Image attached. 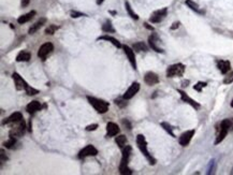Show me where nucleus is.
<instances>
[{
    "label": "nucleus",
    "mask_w": 233,
    "mask_h": 175,
    "mask_svg": "<svg viewBox=\"0 0 233 175\" xmlns=\"http://www.w3.org/2000/svg\"><path fill=\"white\" fill-rule=\"evenodd\" d=\"M148 42H149V46L154 51H156L157 53H163V50H162V48H160L159 46H158L159 38H158V36H157L156 33H153V35L149 36Z\"/></svg>",
    "instance_id": "13"
},
{
    "label": "nucleus",
    "mask_w": 233,
    "mask_h": 175,
    "mask_svg": "<svg viewBox=\"0 0 233 175\" xmlns=\"http://www.w3.org/2000/svg\"><path fill=\"white\" fill-rule=\"evenodd\" d=\"M87 100L89 101V103L94 106V109L96 110L98 113L100 114H104L106 113L109 110V103L103 100H100V99H97L95 97H90L88 96L87 97Z\"/></svg>",
    "instance_id": "4"
},
{
    "label": "nucleus",
    "mask_w": 233,
    "mask_h": 175,
    "mask_svg": "<svg viewBox=\"0 0 233 175\" xmlns=\"http://www.w3.org/2000/svg\"><path fill=\"white\" fill-rule=\"evenodd\" d=\"M45 22H46V19H45V18L39 19V21H38V22H36V23L33 24V25H31V27L29 28V30H28V33H29V35H33L35 32H37L39 29H40L43 25H44Z\"/></svg>",
    "instance_id": "21"
},
{
    "label": "nucleus",
    "mask_w": 233,
    "mask_h": 175,
    "mask_svg": "<svg viewBox=\"0 0 233 175\" xmlns=\"http://www.w3.org/2000/svg\"><path fill=\"white\" fill-rule=\"evenodd\" d=\"M26 130V124L25 121H24L23 119H22L21 121H19L18 126L16 128H13L11 131H10V137L12 138H15V139H18L21 138L22 135L24 134V132H25Z\"/></svg>",
    "instance_id": "8"
},
{
    "label": "nucleus",
    "mask_w": 233,
    "mask_h": 175,
    "mask_svg": "<svg viewBox=\"0 0 233 175\" xmlns=\"http://www.w3.org/2000/svg\"><path fill=\"white\" fill-rule=\"evenodd\" d=\"M167 12H168V10L166 8L154 12V13L152 14V16H150V22H152V23H160L162 19L166 17Z\"/></svg>",
    "instance_id": "11"
},
{
    "label": "nucleus",
    "mask_w": 233,
    "mask_h": 175,
    "mask_svg": "<svg viewBox=\"0 0 233 175\" xmlns=\"http://www.w3.org/2000/svg\"><path fill=\"white\" fill-rule=\"evenodd\" d=\"M185 72V66L183 64H175L172 65L167 69V76L168 77H176L183 76Z\"/></svg>",
    "instance_id": "5"
},
{
    "label": "nucleus",
    "mask_w": 233,
    "mask_h": 175,
    "mask_svg": "<svg viewBox=\"0 0 233 175\" xmlns=\"http://www.w3.org/2000/svg\"><path fill=\"white\" fill-rule=\"evenodd\" d=\"M177 91H178L179 94H181L182 100H183L184 102H186V103L190 104V105L192 106V108H195L196 110H198V109L200 108V104H199V103H198V102H197V101H195V100H193V99H191L190 97H189L188 95H187L185 91H183V90H179V89H178V90H177Z\"/></svg>",
    "instance_id": "16"
},
{
    "label": "nucleus",
    "mask_w": 233,
    "mask_h": 175,
    "mask_svg": "<svg viewBox=\"0 0 233 175\" xmlns=\"http://www.w3.org/2000/svg\"><path fill=\"white\" fill-rule=\"evenodd\" d=\"M103 1H104V0H97V4H101Z\"/></svg>",
    "instance_id": "42"
},
{
    "label": "nucleus",
    "mask_w": 233,
    "mask_h": 175,
    "mask_svg": "<svg viewBox=\"0 0 233 175\" xmlns=\"http://www.w3.org/2000/svg\"><path fill=\"white\" fill-rule=\"evenodd\" d=\"M26 110L29 114H35L36 112L40 111L41 110V103L39 101H31L30 103L27 105V108H26Z\"/></svg>",
    "instance_id": "20"
},
{
    "label": "nucleus",
    "mask_w": 233,
    "mask_h": 175,
    "mask_svg": "<svg viewBox=\"0 0 233 175\" xmlns=\"http://www.w3.org/2000/svg\"><path fill=\"white\" fill-rule=\"evenodd\" d=\"M13 80H14V84H15V88L17 90H26V89L29 87V85L26 83V81L18 73H13Z\"/></svg>",
    "instance_id": "9"
},
{
    "label": "nucleus",
    "mask_w": 233,
    "mask_h": 175,
    "mask_svg": "<svg viewBox=\"0 0 233 175\" xmlns=\"http://www.w3.org/2000/svg\"><path fill=\"white\" fill-rule=\"evenodd\" d=\"M35 15H36V11H31V12H29V13H27V14H24V15L19 16L18 19H17L18 24H25V23H27V22L30 21V19L32 18Z\"/></svg>",
    "instance_id": "23"
},
{
    "label": "nucleus",
    "mask_w": 233,
    "mask_h": 175,
    "mask_svg": "<svg viewBox=\"0 0 233 175\" xmlns=\"http://www.w3.org/2000/svg\"><path fill=\"white\" fill-rule=\"evenodd\" d=\"M139 90H140V84L135 82V83H133L132 85H131L129 88H128V90L124 94L123 98H125L126 100H129V99L132 98V97L134 96V95L137 94Z\"/></svg>",
    "instance_id": "14"
},
{
    "label": "nucleus",
    "mask_w": 233,
    "mask_h": 175,
    "mask_svg": "<svg viewBox=\"0 0 233 175\" xmlns=\"http://www.w3.org/2000/svg\"><path fill=\"white\" fill-rule=\"evenodd\" d=\"M115 142H116V144L118 145V147H120V148H124L126 146V143H127V138L125 137V135H118L117 138L115 139Z\"/></svg>",
    "instance_id": "25"
},
{
    "label": "nucleus",
    "mask_w": 233,
    "mask_h": 175,
    "mask_svg": "<svg viewBox=\"0 0 233 175\" xmlns=\"http://www.w3.org/2000/svg\"><path fill=\"white\" fill-rule=\"evenodd\" d=\"M233 82V72L232 73H230L228 76H226V79L224 80V83L225 84H230Z\"/></svg>",
    "instance_id": "36"
},
{
    "label": "nucleus",
    "mask_w": 233,
    "mask_h": 175,
    "mask_svg": "<svg viewBox=\"0 0 233 175\" xmlns=\"http://www.w3.org/2000/svg\"><path fill=\"white\" fill-rule=\"evenodd\" d=\"M98 154V149L94 146V145H87L86 147H84L81 152L79 153V158L80 159H84L86 157L90 156H96Z\"/></svg>",
    "instance_id": "7"
},
{
    "label": "nucleus",
    "mask_w": 233,
    "mask_h": 175,
    "mask_svg": "<svg viewBox=\"0 0 233 175\" xmlns=\"http://www.w3.org/2000/svg\"><path fill=\"white\" fill-rule=\"evenodd\" d=\"M217 67L219 69V71L221 72L222 74H226L230 71L231 69V65H230L229 60H218L217 61Z\"/></svg>",
    "instance_id": "19"
},
{
    "label": "nucleus",
    "mask_w": 233,
    "mask_h": 175,
    "mask_svg": "<svg viewBox=\"0 0 233 175\" xmlns=\"http://www.w3.org/2000/svg\"><path fill=\"white\" fill-rule=\"evenodd\" d=\"M31 58V54L27 51H22L19 54L16 56V61L22 62V61H29Z\"/></svg>",
    "instance_id": "22"
},
{
    "label": "nucleus",
    "mask_w": 233,
    "mask_h": 175,
    "mask_svg": "<svg viewBox=\"0 0 233 175\" xmlns=\"http://www.w3.org/2000/svg\"><path fill=\"white\" fill-rule=\"evenodd\" d=\"M98 128V125L97 124H94V125H89V126H87L86 127V130L87 131H95Z\"/></svg>",
    "instance_id": "38"
},
{
    "label": "nucleus",
    "mask_w": 233,
    "mask_h": 175,
    "mask_svg": "<svg viewBox=\"0 0 233 175\" xmlns=\"http://www.w3.org/2000/svg\"><path fill=\"white\" fill-rule=\"evenodd\" d=\"M98 40H105V41H109V42H111L114 46H116V47H121V44L120 42L118 40H116L115 38L111 37V36H102V37H100L98 39Z\"/></svg>",
    "instance_id": "24"
},
{
    "label": "nucleus",
    "mask_w": 233,
    "mask_h": 175,
    "mask_svg": "<svg viewBox=\"0 0 233 175\" xmlns=\"http://www.w3.org/2000/svg\"><path fill=\"white\" fill-rule=\"evenodd\" d=\"M131 152H132V148L129 145H126L123 148V157H121V161L119 164V172L123 175H130L132 174V171L128 168V162H129Z\"/></svg>",
    "instance_id": "1"
},
{
    "label": "nucleus",
    "mask_w": 233,
    "mask_h": 175,
    "mask_svg": "<svg viewBox=\"0 0 233 175\" xmlns=\"http://www.w3.org/2000/svg\"><path fill=\"white\" fill-rule=\"evenodd\" d=\"M53 51H54V45L50 42H46L40 46V48H39V51H38V56L42 60H44Z\"/></svg>",
    "instance_id": "6"
},
{
    "label": "nucleus",
    "mask_w": 233,
    "mask_h": 175,
    "mask_svg": "<svg viewBox=\"0 0 233 175\" xmlns=\"http://www.w3.org/2000/svg\"><path fill=\"white\" fill-rule=\"evenodd\" d=\"M125 6H126V9H127V11H128V14L131 16L132 18H134V19H138L139 18V16L137 15V14L134 13V12L132 11V9H131V7H130V4H129V2H126L125 3Z\"/></svg>",
    "instance_id": "31"
},
{
    "label": "nucleus",
    "mask_w": 233,
    "mask_h": 175,
    "mask_svg": "<svg viewBox=\"0 0 233 175\" xmlns=\"http://www.w3.org/2000/svg\"><path fill=\"white\" fill-rule=\"evenodd\" d=\"M161 127L163 128V129L166 130L170 135H172L173 138L175 137V134H174V132H173V128H172L171 125H169L168 123H161Z\"/></svg>",
    "instance_id": "29"
},
{
    "label": "nucleus",
    "mask_w": 233,
    "mask_h": 175,
    "mask_svg": "<svg viewBox=\"0 0 233 175\" xmlns=\"http://www.w3.org/2000/svg\"><path fill=\"white\" fill-rule=\"evenodd\" d=\"M26 92H27L28 96H35V95L39 94V90H38V89H35V88H32V87L29 86L28 88L26 89Z\"/></svg>",
    "instance_id": "34"
},
{
    "label": "nucleus",
    "mask_w": 233,
    "mask_h": 175,
    "mask_svg": "<svg viewBox=\"0 0 233 175\" xmlns=\"http://www.w3.org/2000/svg\"><path fill=\"white\" fill-rule=\"evenodd\" d=\"M144 82L147 85H149V86H153V85H156L159 83V77L154 72H147L144 76Z\"/></svg>",
    "instance_id": "15"
},
{
    "label": "nucleus",
    "mask_w": 233,
    "mask_h": 175,
    "mask_svg": "<svg viewBox=\"0 0 233 175\" xmlns=\"http://www.w3.org/2000/svg\"><path fill=\"white\" fill-rule=\"evenodd\" d=\"M119 132V128L115 123H108L106 125V137H114Z\"/></svg>",
    "instance_id": "18"
},
{
    "label": "nucleus",
    "mask_w": 233,
    "mask_h": 175,
    "mask_svg": "<svg viewBox=\"0 0 233 175\" xmlns=\"http://www.w3.org/2000/svg\"><path fill=\"white\" fill-rule=\"evenodd\" d=\"M178 26H179V23H174L173 26L171 27V29H176L177 27H178Z\"/></svg>",
    "instance_id": "40"
},
{
    "label": "nucleus",
    "mask_w": 233,
    "mask_h": 175,
    "mask_svg": "<svg viewBox=\"0 0 233 175\" xmlns=\"http://www.w3.org/2000/svg\"><path fill=\"white\" fill-rule=\"evenodd\" d=\"M57 29H58V27L56 25H50L46 29H45V33H46V35H54L55 31H56Z\"/></svg>",
    "instance_id": "32"
},
{
    "label": "nucleus",
    "mask_w": 233,
    "mask_h": 175,
    "mask_svg": "<svg viewBox=\"0 0 233 175\" xmlns=\"http://www.w3.org/2000/svg\"><path fill=\"white\" fill-rule=\"evenodd\" d=\"M232 128V120L231 119H224L220 123L219 129H218V134L215 141V145L219 144L220 142L225 140V138L227 137L229 130Z\"/></svg>",
    "instance_id": "3"
},
{
    "label": "nucleus",
    "mask_w": 233,
    "mask_h": 175,
    "mask_svg": "<svg viewBox=\"0 0 233 175\" xmlns=\"http://www.w3.org/2000/svg\"><path fill=\"white\" fill-rule=\"evenodd\" d=\"M124 52L127 55L128 59H129L130 64L132 65L133 69H137V61H135V56H134V50H132L131 47H129L128 45H124Z\"/></svg>",
    "instance_id": "12"
},
{
    "label": "nucleus",
    "mask_w": 233,
    "mask_h": 175,
    "mask_svg": "<svg viewBox=\"0 0 233 175\" xmlns=\"http://www.w3.org/2000/svg\"><path fill=\"white\" fill-rule=\"evenodd\" d=\"M22 119H23L22 113L15 112V113H13L12 115H10L8 118H6V119L3 120V125H9V124H12V123H19Z\"/></svg>",
    "instance_id": "17"
},
{
    "label": "nucleus",
    "mask_w": 233,
    "mask_h": 175,
    "mask_svg": "<svg viewBox=\"0 0 233 175\" xmlns=\"http://www.w3.org/2000/svg\"><path fill=\"white\" fill-rule=\"evenodd\" d=\"M137 144H138V147L140 148L141 153H142V154L145 156V158L148 160L149 163L150 164H155V163H156V159H155V158L149 154L148 149H147V142H146V140H145V137L143 134H139L137 137Z\"/></svg>",
    "instance_id": "2"
},
{
    "label": "nucleus",
    "mask_w": 233,
    "mask_h": 175,
    "mask_svg": "<svg viewBox=\"0 0 233 175\" xmlns=\"http://www.w3.org/2000/svg\"><path fill=\"white\" fill-rule=\"evenodd\" d=\"M144 25H145V27H146V28H148V29H150V30H153V29H154L153 27H150V26H148V24H144Z\"/></svg>",
    "instance_id": "41"
},
{
    "label": "nucleus",
    "mask_w": 233,
    "mask_h": 175,
    "mask_svg": "<svg viewBox=\"0 0 233 175\" xmlns=\"http://www.w3.org/2000/svg\"><path fill=\"white\" fill-rule=\"evenodd\" d=\"M195 135V130H188L186 131V132H184L183 134L179 137V144L182 145V146H187V145L189 144V142L191 141V139Z\"/></svg>",
    "instance_id": "10"
},
{
    "label": "nucleus",
    "mask_w": 233,
    "mask_h": 175,
    "mask_svg": "<svg viewBox=\"0 0 233 175\" xmlns=\"http://www.w3.org/2000/svg\"><path fill=\"white\" fill-rule=\"evenodd\" d=\"M126 99L123 98V99H116L115 100V103L117 104V105H119L120 108H124V106L127 105V102H125Z\"/></svg>",
    "instance_id": "35"
},
{
    "label": "nucleus",
    "mask_w": 233,
    "mask_h": 175,
    "mask_svg": "<svg viewBox=\"0 0 233 175\" xmlns=\"http://www.w3.org/2000/svg\"><path fill=\"white\" fill-rule=\"evenodd\" d=\"M15 144H16V139L15 138H12V137H10L9 140L6 141V142L3 143V145L7 148H13Z\"/></svg>",
    "instance_id": "30"
},
{
    "label": "nucleus",
    "mask_w": 233,
    "mask_h": 175,
    "mask_svg": "<svg viewBox=\"0 0 233 175\" xmlns=\"http://www.w3.org/2000/svg\"><path fill=\"white\" fill-rule=\"evenodd\" d=\"M133 50L137 51V52H146L147 46L144 42H137L133 45Z\"/></svg>",
    "instance_id": "26"
},
{
    "label": "nucleus",
    "mask_w": 233,
    "mask_h": 175,
    "mask_svg": "<svg viewBox=\"0 0 233 175\" xmlns=\"http://www.w3.org/2000/svg\"><path fill=\"white\" fill-rule=\"evenodd\" d=\"M102 30L104 32H115V29L113 28V25L110 21H106L102 26Z\"/></svg>",
    "instance_id": "27"
},
{
    "label": "nucleus",
    "mask_w": 233,
    "mask_h": 175,
    "mask_svg": "<svg viewBox=\"0 0 233 175\" xmlns=\"http://www.w3.org/2000/svg\"><path fill=\"white\" fill-rule=\"evenodd\" d=\"M30 0H22V7H27Z\"/></svg>",
    "instance_id": "39"
},
{
    "label": "nucleus",
    "mask_w": 233,
    "mask_h": 175,
    "mask_svg": "<svg viewBox=\"0 0 233 175\" xmlns=\"http://www.w3.org/2000/svg\"><path fill=\"white\" fill-rule=\"evenodd\" d=\"M205 86H206V83H204V82H199V83H197L195 86H193V89L197 91H199V92H201Z\"/></svg>",
    "instance_id": "33"
},
{
    "label": "nucleus",
    "mask_w": 233,
    "mask_h": 175,
    "mask_svg": "<svg viewBox=\"0 0 233 175\" xmlns=\"http://www.w3.org/2000/svg\"><path fill=\"white\" fill-rule=\"evenodd\" d=\"M81 16H85L83 13H80V12L76 11H71V17L76 18V17H81Z\"/></svg>",
    "instance_id": "37"
},
{
    "label": "nucleus",
    "mask_w": 233,
    "mask_h": 175,
    "mask_svg": "<svg viewBox=\"0 0 233 175\" xmlns=\"http://www.w3.org/2000/svg\"><path fill=\"white\" fill-rule=\"evenodd\" d=\"M186 4H187V6H188L190 9H192L193 11L199 12V13H202V12L200 11V9H199V6L196 3V2H193L192 0H186Z\"/></svg>",
    "instance_id": "28"
},
{
    "label": "nucleus",
    "mask_w": 233,
    "mask_h": 175,
    "mask_svg": "<svg viewBox=\"0 0 233 175\" xmlns=\"http://www.w3.org/2000/svg\"><path fill=\"white\" fill-rule=\"evenodd\" d=\"M231 106L233 108V99H232V101H231Z\"/></svg>",
    "instance_id": "43"
}]
</instances>
